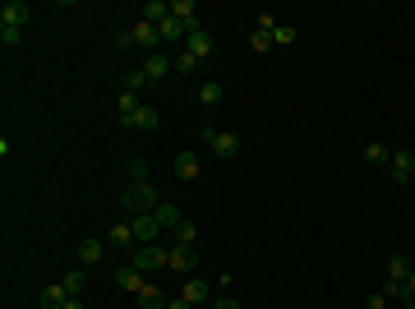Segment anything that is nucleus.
<instances>
[{
  "mask_svg": "<svg viewBox=\"0 0 415 309\" xmlns=\"http://www.w3.org/2000/svg\"><path fill=\"white\" fill-rule=\"evenodd\" d=\"M102 254H107V240H97V235H88V240L79 245V263H83V268H97Z\"/></svg>",
  "mask_w": 415,
  "mask_h": 309,
  "instance_id": "nucleus-9",
  "label": "nucleus"
},
{
  "mask_svg": "<svg viewBox=\"0 0 415 309\" xmlns=\"http://www.w3.org/2000/svg\"><path fill=\"white\" fill-rule=\"evenodd\" d=\"M203 139H208V148H212V157H236L240 153V139L231 130H212V125H203Z\"/></svg>",
  "mask_w": 415,
  "mask_h": 309,
  "instance_id": "nucleus-3",
  "label": "nucleus"
},
{
  "mask_svg": "<svg viewBox=\"0 0 415 309\" xmlns=\"http://www.w3.org/2000/svg\"><path fill=\"white\" fill-rule=\"evenodd\" d=\"M130 37H134V46H143V51H153V55H157V42H162V33H157V23L139 19V23L130 28Z\"/></svg>",
  "mask_w": 415,
  "mask_h": 309,
  "instance_id": "nucleus-7",
  "label": "nucleus"
},
{
  "mask_svg": "<svg viewBox=\"0 0 415 309\" xmlns=\"http://www.w3.org/2000/svg\"><path fill=\"white\" fill-rule=\"evenodd\" d=\"M157 185H148V180H143V185H130L121 194V208L130 212V217H143V212H157Z\"/></svg>",
  "mask_w": 415,
  "mask_h": 309,
  "instance_id": "nucleus-1",
  "label": "nucleus"
},
{
  "mask_svg": "<svg viewBox=\"0 0 415 309\" xmlns=\"http://www.w3.org/2000/svg\"><path fill=\"white\" fill-rule=\"evenodd\" d=\"M250 46H254V51H268V46H273V33H263V28H254V33H250Z\"/></svg>",
  "mask_w": 415,
  "mask_h": 309,
  "instance_id": "nucleus-33",
  "label": "nucleus"
},
{
  "mask_svg": "<svg viewBox=\"0 0 415 309\" xmlns=\"http://www.w3.org/2000/svg\"><path fill=\"white\" fill-rule=\"evenodd\" d=\"M121 125H125V130H157V107H148V102H143L139 111L121 116Z\"/></svg>",
  "mask_w": 415,
  "mask_h": 309,
  "instance_id": "nucleus-8",
  "label": "nucleus"
},
{
  "mask_svg": "<svg viewBox=\"0 0 415 309\" xmlns=\"http://www.w3.org/2000/svg\"><path fill=\"white\" fill-rule=\"evenodd\" d=\"M153 217L162 221V231H175V226L185 221V217H180V208H175V203H157V212H153Z\"/></svg>",
  "mask_w": 415,
  "mask_h": 309,
  "instance_id": "nucleus-21",
  "label": "nucleus"
},
{
  "mask_svg": "<svg viewBox=\"0 0 415 309\" xmlns=\"http://www.w3.org/2000/svg\"><path fill=\"white\" fill-rule=\"evenodd\" d=\"M143 19H148V23L171 19V5H166V0H148V5H143Z\"/></svg>",
  "mask_w": 415,
  "mask_h": 309,
  "instance_id": "nucleus-24",
  "label": "nucleus"
},
{
  "mask_svg": "<svg viewBox=\"0 0 415 309\" xmlns=\"http://www.w3.org/2000/svg\"><path fill=\"white\" fill-rule=\"evenodd\" d=\"M171 240H175V245H194V240H198V226H194V221H180V226L171 231Z\"/></svg>",
  "mask_w": 415,
  "mask_h": 309,
  "instance_id": "nucleus-26",
  "label": "nucleus"
},
{
  "mask_svg": "<svg viewBox=\"0 0 415 309\" xmlns=\"http://www.w3.org/2000/svg\"><path fill=\"white\" fill-rule=\"evenodd\" d=\"M130 226H134V240H139V245H157V235H162V221H157L153 212H143V217H130Z\"/></svg>",
  "mask_w": 415,
  "mask_h": 309,
  "instance_id": "nucleus-5",
  "label": "nucleus"
},
{
  "mask_svg": "<svg viewBox=\"0 0 415 309\" xmlns=\"http://www.w3.org/2000/svg\"><path fill=\"white\" fill-rule=\"evenodd\" d=\"M406 291H411V296H415V268H411V277H406Z\"/></svg>",
  "mask_w": 415,
  "mask_h": 309,
  "instance_id": "nucleus-38",
  "label": "nucleus"
},
{
  "mask_svg": "<svg viewBox=\"0 0 415 309\" xmlns=\"http://www.w3.org/2000/svg\"><path fill=\"white\" fill-rule=\"evenodd\" d=\"M148 180V157H130V185H143Z\"/></svg>",
  "mask_w": 415,
  "mask_h": 309,
  "instance_id": "nucleus-28",
  "label": "nucleus"
},
{
  "mask_svg": "<svg viewBox=\"0 0 415 309\" xmlns=\"http://www.w3.org/2000/svg\"><path fill=\"white\" fill-rule=\"evenodd\" d=\"M65 291H69V296H74V300H79V291H88V273H83V268L65 277Z\"/></svg>",
  "mask_w": 415,
  "mask_h": 309,
  "instance_id": "nucleus-29",
  "label": "nucleus"
},
{
  "mask_svg": "<svg viewBox=\"0 0 415 309\" xmlns=\"http://www.w3.org/2000/svg\"><path fill=\"white\" fill-rule=\"evenodd\" d=\"M42 309H46V305H42Z\"/></svg>",
  "mask_w": 415,
  "mask_h": 309,
  "instance_id": "nucleus-41",
  "label": "nucleus"
},
{
  "mask_svg": "<svg viewBox=\"0 0 415 309\" xmlns=\"http://www.w3.org/2000/svg\"><path fill=\"white\" fill-rule=\"evenodd\" d=\"M180 296H185L189 305H208V300H212V287H208V282H198V277H189Z\"/></svg>",
  "mask_w": 415,
  "mask_h": 309,
  "instance_id": "nucleus-15",
  "label": "nucleus"
},
{
  "mask_svg": "<svg viewBox=\"0 0 415 309\" xmlns=\"http://www.w3.org/2000/svg\"><path fill=\"white\" fill-rule=\"evenodd\" d=\"M130 268H139V273L171 268V249H162V245H139V249H130Z\"/></svg>",
  "mask_w": 415,
  "mask_h": 309,
  "instance_id": "nucleus-2",
  "label": "nucleus"
},
{
  "mask_svg": "<svg viewBox=\"0 0 415 309\" xmlns=\"http://www.w3.org/2000/svg\"><path fill=\"white\" fill-rule=\"evenodd\" d=\"M365 162H374V166H383V171H388V162H393V148H383V144H365Z\"/></svg>",
  "mask_w": 415,
  "mask_h": 309,
  "instance_id": "nucleus-23",
  "label": "nucleus"
},
{
  "mask_svg": "<svg viewBox=\"0 0 415 309\" xmlns=\"http://www.w3.org/2000/svg\"><path fill=\"white\" fill-rule=\"evenodd\" d=\"M198 254H194V245H171V268L175 273H194Z\"/></svg>",
  "mask_w": 415,
  "mask_h": 309,
  "instance_id": "nucleus-11",
  "label": "nucleus"
},
{
  "mask_svg": "<svg viewBox=\"0 0 415 309\" xmlns=\"http://www.w3.org/2000/svg\"><path fill=\"white\" fill-rule=\"evenodd\" d=\"M107 245H116V249H139V240H134V226L130 221H116L107 231Z\"/></svg>",
  "mask_w": 415,
  "mask_h": 309,
  "instance_id": "nucleus-10",
  "label": "nucleus"
},
{
  "mask_svg": "<svg viewBox=\"0 0 415 309\" xmlns=\"http://www.w3.org/2000/svg\"><path fill=\"white\" fill-rule=\"evenodd\" d=\"M69 300H74V296L65 291V282H51V287L42 291V305H46V309H65Z\"/></svg>",
  "mask_w": 415,
  "mask_h": 309,
  "instance_id": "nucleus-16",
  "label": "nucleus"
},
{
  "mask_svg": "<svg viewBox=\"0 0 415 309\" xmlns=\"http://www.w3.org/2000/svg\"><path fill=\"white\" fill-rule=\"evenodd\" d=\"M198 171H203V166H198L194 153H180V157H175V176H180V180H198Z\"/></svg>",
  "mask_w": 415,
  "mask_h": 309,
  "instance_id": "nucleus-20",
  "label": "nucleus"
},
{
  "mask_svg": "<svg viewBox=\"0 0 415 309\" xmlns=\"http://www.w3.org/2000/svg\"><path fill=\"white\" fill-rule=\"evenodd\" d=\"M365 309H388V296H383V291H374V296L365 300Z\"/></svg>",
  "mask_w": 415,
  "mask_h": 309,
  "instance_id": "nucleus-36",
  "label": "nucleus"
},
{
  "mask_svg": "<svg viewBox=\"0 0 415 309\" xmlns=\"http://www.w3.org/2000/svg\"><path fill=\"white\" fill-rule=\"evenodd\" d=\"M166 309H194V305H189L185 296H175V300H166Z\"/></svg>",
  "mask_w": 415,
  "mask_h": 309,
  "instance_id": "nucleus-37",
  "label": "nucleus"
},
{
  "mask_svg": "<svg viewBox=\"0 0 415 309\" xmlns=\"http://www.w3.org/2000/svg\"><path fill=\"white\" fill-rule=\"evenodd\" d=\"M65 309H83V305H79V300H69V305H65Z\"/></svg>",
  "mask_w": 415,
  "mask_h": 309,
  "instance_id": "nucleus-39",
  "label": "nucleus"
},
{
  "mask_svg": "<svg viewBox=\"0 0 415 309\" xmlns=\"http://www.w3.org/2000/svg\"><path fill=\"white\" fill-rule=\"evenodd\" d=\"M402 309H415V296H411V300H406V305H402Z\"/></svg>",
  "mask_w": 415,
  "mask_h": 309,
  "instance_id": "nucleus-40",
  "label": "nucleus"
},
{
  "mask_svg": "<svg viewBox=\"0 0 415 309\" xmlns=\"http://www.w3.org/2000/svg\"><path fill=\"white\" fill-rule=\"evenodd\" d=\"M171 19H180L189 28V33H198V28H203V23H198V14H194V5H189V0H175L171 5Z\"/></svg>",
  "mask_w": 415,
  "mask_h": 309,
  "instance_id": "nucleus-17",
  "label": "nucleus"
},
{
  "mask_svg": "<svg viewBox=\"0 0 415 309\" xmlns=\"http://www.w3.org/2000/svg\"><path fill=\"white\" fill-rule=\"evenodd\" d=\"M194 97H198V107H208V111H212V107L222 102V83H217V78H208V83H198V92H194Z\"/></svg>",
  "mask_w": 415,
  "mask_h": 309,
  "instance_id": "nucleus-19",
  "label": "nucleus"
},
{
  "mask_svg": "<svg viewBox=\"0 0 415 309\" xmlns=\"http://www.w3.org/2000/svg\"><path fill=\"white\" fill-rule=\"evenodd\" d=\"M171 65H175V74H194V69L203 65V60H198V55H189V51H180V55L171 60Z\"/></svg>",
  "mask_w": 415,
  "mask_h": 309,
  "instance_id": "nucleus-27",
  "label": "nucleus"
},
{
  "mask_svg": "<svg viewBox=\"0 0 415 309\" xmlns=\"http://www.w3.org/2000/svg\"><path fill=\"white\" fill-rule=\"evenodd\" d=\"M139 305H143V309H166V296H162L157 287H143V291H139Z\"/></svg>",
  "mask_w": 415,
  "mask_h": 309,
  "instance_id": "nucleus-25",
  "label": "nucleus"
},
{
  "mask_svg": "<svg viewBox=\"0 0 415 309\" xmlns=\"http://www.w3.org/2000/svg\"><path fill=\"white\" fill-rule=\"evenodd\" d=\"M157 33H162V42H189V28L180 19H162V23H157Z\"/></svg>",
  "mask_w": 415,
  "mask_h": 309,
  "instance_id": "nucleus-18",
  "label": "nucleus"
},
{
  "mask_svg": "<svg viewBox=\"0 0 415 309\" xmlns=\"http://www.w3.org/2000/svg\"><path fill=\"white\" fill-rule=\"evenodd\" d=\"M139 69H143V74H148V83H157V78H166V74H171L175 65H171V60H166L162 51H157V55H148V60H143Z\"/></svg>",
  "mask_w": 415,
  "mask_h": 309,
  "instance_id": "nucleus-12",
  "label": "nucleus"
},
{
  "mask_svg": "<svg viewBox=\"0 0 415 309\" xmlns=\"http://www.w3.org/2000/svg\"><path fill=\"white\" fill-rule=\"evenodd\" d=\"M0 23H5V28H28V23H33V5H28V0H5V5H0Z\"/></svg>",
  "mask_w": 415,
  "mask_h": 309,
  "instance_id": "nucleus-4",
  "label": "nucleus"
},
{
  "mask_svg": "<svg viewBox=\"0 0 415 309\" xmlns=\"http://www.w3.org/2000/svg\"><path fill=\"white\" fill-rule=\"evenodd\" d=\"M406 277H411V259L393 254V259H388V282H406Z\"/></svg>",
  "mask_w": 415,
  "mask_h": 309,
  "instance_id": "nucleus-22",
  "label": "nucleus"
},
{
  "mask_svg": "<svg viewBox=\"0 0 415 309\" xmlns=\"http://www.w3.org/2000/svg\"><path fill=\"white\" fill-rule=\"evenodd\" d=\"M143 83H148V74H143V69H130V74H125V92H134V97L143 92Z\"/></svg>",
  "mask_w": 415,
  "mask_h": 309,
  "instance_id": "nucleus-30",
  "label": "nucleus"
},
{
  "mask_svg": "<svg viewBox=\"0 0 415 309\" xmlns=\"http://www.w3.org/2000/svg\"><path fill=\"white\" fill-rule=\"evenodd\" d=\"M185 51H189V55H198V60H208V55H212V33H208V28H198V33H189Z\"/></svg>",
  "mask_w": 415,
  "mask_h": 309,
  "instance_id": "nucleus-13",
  "label": "nucleus"
},
{
  "mask_svg": "<svg viewBox=\"0 0 415 309\" xmlns=\"http://www.w3.org/2000/svg\"><path fill=\"white\" fill-rule=\"evenodd\" d=\"M116 287H121V291H130V296H139V291L148 287V282H143V273H139V268H121V273H116Z\"/></svg>",
  "mask_w": 415,
  "mask_h": 309,
  "instance_id": "nucleus-14",
  "label": "nucleus"
},
{
  "mask_svg": "<svg viewBox=\"0 0 415 309\" xmlns=\"http://www.w3.org/2000/svg\"><path fill=\"white\" fill-rule=\"evenodd\" d=\"M273 42L277 46H291L295 42V28H291V23H277V28H273Z\"/></svg>",
  "mask_w": 415,
  "mask_h": 309,
  "instance_id": "nucleus-31",
  "label": "nucleus"
},
{
  "mask_svg": "<svg viewBox=\"0 0 415 309\" xmlns=\"http://www.w3.org/2000/svg\"><path fill=\"white\" fill-rule=\"evenodd\" d=\"M143 102L134 97V92H121V102H116V111H121V116H130V111H139Z\"/></svg>",
  "mask_w": 415,
  "mask_h": 309,
  "instance_id": "nucleus-34",
  "label": "nucleus"
},
{
  "mask_svg": "<svg viewBox=\"0 0 415 309\" xmlns=\"http://www.w3.org/2000/svg\"><path fill=\"white\" fill-rule=\"evenodd\" d=\"M388 176H393L397 185H415V157H411V153H393V162H388Z\"/></svg>",
  "mask_w": 415,
  "mask_h": 309,
  "instance_id": "nucleus-6",
  "label": "nucleus"
},
{
  "mask_svg": "<svg viewBox=\"0 0 415 309\" xmlns=\"http://www.w3.org/2000/svg\"><path fill=\"white\" fill-rule=\"evenodd\" d=\"M212 309H240V300L236 296H212Z\"/></svg>",
  "mask_w": 415,
  "mask_h": 309,
  "instance_id": "nucleus-35",
  "label": "nucleus"
},
{
  "mask_svg": "<svg viewBox=\"0 0 415 309\" xmlns=\"http://www.w3.org/2000/svg\"><path fill=\"white\" fill-rule=\"evenodd\" d=\"M0 42H5V46L14 51V46L23 42V28H5V23H0Z\"/></svg>",
  "mask_w": 415,
  "mask_h": 309,
  "instance_id": "nucleus-32",
  "label": "nucleus"
}]
</instances>
